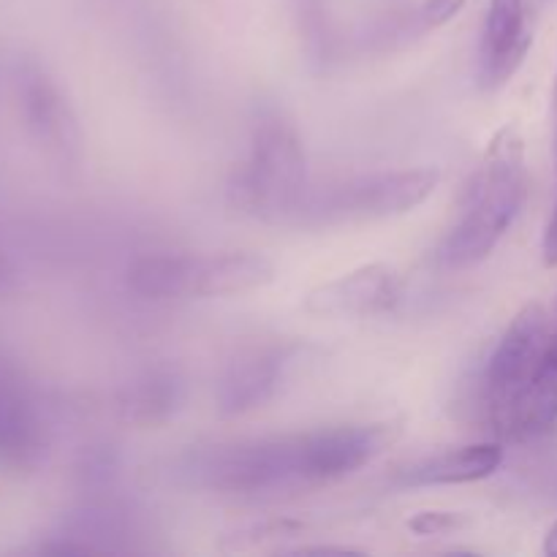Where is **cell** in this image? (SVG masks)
<instances>
[{
  "mask_svg": "<svg viewBox=\"0 0 557 557\" xmlns=\"http://www.w3.org/2000/svg\"><path fill=\"white\" fill-rule=\"evenodd\" d=\"M403 428L397 419L305 433L226 441L185 451L174 473L188 487L221 495H281L341 482L379 460Z\"/></svg>",
  "mask_w": 557,
  "mask_h": 557,
  "instance_id": "cell-1",
  "label": "cell"
},
{
  "mask_svg": "<svg viewBox=\"0 0 557 557\" xmlns=\"http://www.w3.org/2000/svg\"><path fill=\"white\" fill-rule=\"evenodd\" d=\"M525 190V141L515 125H506L490 139L466 190L460 218L435 250L441 270L462 272L487 261L520 215Z\"/></svg>",
  "mask_w": 557,
  "mask_h": 557,
  "instance_id": "cell-2",
  "label": "cell"
},
{
  "mask_svg": "<svg viewBox=\"0 0 557 557\" xmlns=\"http://www.w3.org/2000/svg\"><path fill=\"white\" fill-rule=\"evenodd\" d=\"M310 183L297 125L281 109L264 107L250 125L248 156L228 177V207L270 226L294 228Z\"/></svg>",
  "mask_w": 557,
  "mask_h": 557,
  "instance_id": "cell-3",
  "label": "cell"
},
{
  "mask_svg": "<svg viewBox=\"0 0 557 557\" xmlns=\"http://www.w3.org/2000/svg\"><path fill=\"white\" fill-rule=\"evenodd\" d=\"M441 172L433 166L373 169L324 183H310L294 228L357 226L408 215L438 190Z\"/></svg>",
  "mask_w": 557,
  "mask_h": 557,
  "instance_id": "cell-4",
  "label": "cell"
},
{
  "mask_svg": "<svg viewBox=\"0 0 557 557\" xmlns=\"http://www.w3.org/2000/svg\"><path fill=\"white\" fill-rule=\"evenodd\" d=\"M275 275V264L253 250L147 253L131 261L125 283L136 297L172 302V299H212L256 292L270 286Z\"/></svg>",
  "mask_w": 557,
  "mask_h": 557,
  "instance_id": "cell-5",
  "label": "cell"
},
{
  "mask_svg": "<svg viewBox=\"0 0 557 557\" xmlns=\"http://www.w3.org/2000/svg\"><path fill=\"white\" fill-rule=\"evenodd\" d=\"M549 337L547 310L531 302L511 319L487 359L482 400L487 422L500 438L520 441L522 408Z\"/></svg>",
  "mask_w": 557,
  "mask_h": 557,
  "instance_id": "cell-6",
  "label": "cell"
},
{
  "mask_svg": "<svg viewBox=\"0 0 557 557\" xmlns=\"http://www.w3.org/2000/svg\"><path fill=\"white\" fill-rule=\"evenodd\" d=\"M305 348L297 343H261L228 359L215 386V408L223 419H237L264 408L277 397Z\"/></svg>",
  "mask_w": 557,
  "mask_h": 557,
  "instance_id": "cell-7",
  "label": "cell"
},
{
  "mask_svg": "<svg viewBox=\"0 0 557 557\" xmlns=\"http://www.w3.org/2000/svg\"><path fill=\"white\" fill-rule=\"evenodd\" d=\"M400 299L403 281L389 264H364L310 288L302 308L319 319H370L392 313Z\"/></svg>",
  "mask_w": 557,
  "mask_h": 557,
  "instance_id": "cell-8",
  "label": "cell"
},
{
  "mask_svg": "<svg viewBox=\"0 0 557 557\" xmlns=\"http://www.w3.org/2000/svg\"><path fill=\"white\" fill-rule=\"evenodd\" d=\"M20 107L38 141L63 166H76L82 156V134L76 114L52 76L36 63H25L20 71Z\"/></svg>",
  "mask_w": 557,
  "mask_h": 557,
  "instance_id": "cell-9",
  "label": "cell"
},
{
  "mask_svg": "<svg viewBox=\"0 0 557 557\" xmlns=\"http://www.w3.org/2000/svg\"><path fill=\"white\" fill-rule=\"evenodd\" d=\"M531 0H490L479 47V85L500 90L525 63L533 44Z\"/></svg>",
  "mask_w": 557,
  "mask_h": 557,
  "instance_id": "cell-10",
  "label": "cell"
},
{
  "mask_svg": "<svg viewBox=\"0 0 557 557\" xmlns=\"http://www.w3.org/2000/svg\"><path fill=\"white\" fill-rule=\"evenodd\" d=\"M462 9H466V0H422L413 9L395 11V14L368 22L354 36L351 52L375 54V58L403 52V49H408L419 38L449 25Z\"/></svg>",
  "mask_w": 557,
  "mask_h": 557,
  "instance_id": "cell-11",
  "label": "cell"
},
{
  "mask_svg": "<svg viewBox=\"0 0 557 557\" xmlns=\"http://www.w3.org/2000/svg\"><path fill=\"white\" fill-rule=\"evenodd\" d=\"M188 397V384L183 373L166 364L147 368L136 373L128 384H123L114 395L117 419L128 428H161L169 419L177 417Z\"/></svg>",
  "mask_w": 557,
  "mask_h": 557,
  "instance_id": "cell-12",
  "label": "cell"
},
{
  "mask_svg": "<svg viewBox=\"0 0 557 557\" xmlns=\"http://www.w3.org/2000/svg\"><path fill=\"white\" fill-rule=\"evenodd\" d=\"M504 446L498 441L457 446V449L435 451L422 457L397 473L395 482L400 487H455L490 479L504 466Z\"/></svg>",
  "mask_w": 557,
  "mask_h": 557,
  "instance_id": "cell-13",
  "label": "cell"
},
{
  "mask_svg": "<svg viewBox=\"0 0 557 557\" xmlns=\"http://www.w3.org/2000/svg\"><path fill=\"white\" fill-rule=\"evenodd\" d=\"M49 438L33 403L11 384L0 381V466L33 471L47 457Z\"/></svg>",
  "mask_w": 557,
  "mask_h": 557,
  "instance_id": "cell-14",
  "label": "cell"
},
{
  "mask_svg": "<svg viewBox=\"0 0 557 557\" xmlns=\"http://www.w3.org/2000/svg\"><path fill=\"white\" fill-rule=\"evenodd\" d=\"M557 422V326L549 330L542 362L533 375L525 408H522L520 441L547 433Z\"/></svg>",
  "mask_w": 557,
  "mask_h": 557,
  "instance_id": "cell-15",
  "label": "cell"
},
{
  "mask_svg": "<svg viewBox=\"0 0 557 557\" xmlns=\"http://www.w3.org/2000/svg\"><path fill=\"white\" fill-rule=\"evenodd\" d=\"M305 531L302 522L294 520H261V522H250V525L237 528L234 533H228L223 539V549H250L259 547V544L270 542V539H292L299 536Z\"/></svg>",
  "mask_w": 557,
  "mask_h": 557,
  "instance_id": "cell-16",
  "label": "cell"
},
{
  "mask_svg": "<svg viewBox=\"0 0 557 557\" xmlns=\"http://www.w3.org/2000/svg\"><path fill=\"white\" fill-rule=\"evenodd\" d=\"M468 525V517L460 511H419L408 520V531L417 536H446Z\"/></svg>",
  "mask_w": 557,
  "mask_h": 557,
  "instance_id": "cell-17",
  "label": "cell"
},
{
  "mask_svg": "<svg viewBox=\"0 0 557 557\" xmlns=\"http://www.w3.org/2000/svg\"><path fill=\"white\" fill-rule=\"evenodd\" d=\"M288 555H315V557H324V555H335V557H346V555H364V549H354V547H332V544H302V547H294V549H283Z\"/></svg>",
  "mask_w": 557,
  "mask_h": 557,
  "instance_id": "cell-18",
  "label": "cell"
},
{
  "mask_svg": "<svg viewBox=\"0 0 557 557\" xmlns=\"http://www.w3.org/2000/svg\"><path fill=\"white\" fill-rule=\"evenodd\" d=\"M20 288V272H16L14 261L9 259L3 248H0V297H11Z\"/></svg>",
  "mask_w": 557,
  "mask_h": 557,
  "instance_id": "cell-19",
  "label": "cell"
},
{
  "mask_svg": "<svg viewBox=\"0 0 557 557\" xmlns=\"http://www.w3.org/2000/svg\"><path fill=\"white\" fill-rule=\"evenodd\" d=\"M555 158H557V156H555ZM542 256H544V264H547V267H557V205H555L553 215H549L547 232H544Z\"/></svg>",
  "mask_w": 557,
  "mask_h": 557,
  "instance_id": "cell-20",
  "label": "cell"
},
{
  "mask_svg": "<svg viewBox=\"0 0 557 557\" xmlns=\"http://www.w3.org/2000/svg\"><path fill=\"white\" fill-rule=\"evenodd\" d=\"M544 555L557 557V522L547 531V539H544Z\"/></svg>",
  "mask_w": 557,
  "mask_h": 557,
  "instance_id": "cell-21",
  "label": "cell"
},
{
  "mask_svg": "<svg viewBox=\"0 0 557 557\" xmlns=\"http://www.w3.org/2000/svg\"><path fill=\"white\" fill-rule=\"evenodd\" d=\"M555 156H557V82H555Z\"/></svg>",
  "mask_w": 557,
  "mask_h": 557,
  "instance_id": "cell-22",
  "label": "cell"
},
{
  "mask_svg": "<svg viewBox=\"0 0 557 557\" xmlns=\"http://www.w3.org/2000/svg\"><path fill=\"white\" fill-rule=\"evenodd\" d=\"M549 3H553V0H531L533 9H544V5H549Z\"/></svg>",
  "mask_w": 557,
  "mask_h": 557,
  "instance_id": "cell-23",
  "label": "cell"
},
{
  "mask_svg": "<svg viewBox=\"0 0 557 557\" xmlns=\"http://www.w3.org/2000/svg\"><path fill=\"white\" fill-rule=\"evenodd\" d=\"M0 381H5V379H3V375H0Z\"/></svg>",
  "mask_w": 557,
  "mask_h": 557,
  "instance_id": "cell-24",
  "label": "cell"
}]
</instances>
